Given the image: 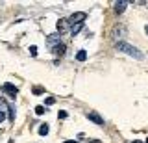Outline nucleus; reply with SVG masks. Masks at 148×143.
Instances as JSON below:
<instances>
[{"instance_id":"obj_1","label":"nucleus","mask_w":148,"mask_h":143,"mask_svg":"<svg viewBox=\"0 0 148 143\" xmlns=\"http://www.w3.org/2000/svg\"><path fill=\"white\" fill-rule=\"evenodd\" d=\"M117 50H122V52L128 54V56H133L135 59H143V58H145V54L139 52V48L132 47V45H128V43H124V41H119V43H117Z\"/></svg>"},{"instance_id":"obj_2","label":"nucleus","mask_w":148,"mask_h":143,"mask_svg":"<svg viewBox=\"0 0 148 143\" xmlns=\"http://www.w3.org/2000/svg\"><path fill=\"white\" fill-rule=\"evenodd\" d=\"M2 91L9 97V99H17V95H18V89L13 84H9V82H6V84L2 86Z\"/></svg>"},{"instance_id":"obj_3","label":"nucleus","mask_w":148,"mask_h":143,"mask_svg":"<svg viewBox=\"0 0 148 143\" xmlns=\"http://www.w3.org/2000/svg\"><path fill=\"white\" fill-rule=\"evenodd\" d=\"M85 17H87V15H85L83 11H76V13H72V15L69 17V22H71V24H82Z\"/></svg>"},{"instance_id":"obj_4","label":"nucleus","mask_w":148,"mask_h":143,"mask_svg":"<svg viewBox=\"0 0 148 143\" xmlns=\"http://www.w3.org/2000/svg\"><path fill=\"white\" fill-rule=\"evenodd\" d=\"M87 119H89V121H92L95 124H98V126H104V119H102L96 112H89V113H87Z\"/></svg>"},{"instance_id":"obj_5","label":"nucleus","mask_w":148,"mask_h":143,"mask_svg":"<svg viewBox=\"0 0 148 143\" xmlns=\"http://www.w3.org/2000/svg\"><path fill=\"white\" fill-rule=\"evenodd\" d=\"M69 24H71V22H69V19H59V21H58V32H59V35L71 30V28H69Z\"/></svg>"},{"instance_id":"obj_6","label":"nucleus","mask_w":148,"mask_h":143,"mask_svg":"<svg viewBox=\"0 0 148 143\" xmlns=\"http://www.w3.org/2000/svg\"><path fill=\"white\" fill-rule=\"evenodd\" d=\"M46 41H48V45H50L52 48H54V47H58V45H59V34H50Z\"/></svg>"},{"instance_id":"obj_7","label":"nucleus","mask_w":148,"mask_h":143,"mask_svg":"<svg viewBox=\"0 0 148 143\" xmlns=\"http://www.w3.org/2000/svg\"><path fill=\"white\" fill-rule=\"evenodd\" d=\"M52 50H54V54H56V56H63V54H65V52H67V47H65V45H63V43H59V45H58V47H54Z\"/></svg>"},{"instance_id":"obj_8","label":"nucleus","mask_w":148,"mask_h":143,"mask_svg":"<svg viewBox=\"0 0 148 143\" xmlns=\"http://www.w3.org/2000/svg\"><path fill=\"white\" fill-rule=\"evenodd\" d=\"M126 6H128V2H126V0H120V2L115 4V11H117V13H122L124 10H126Z\"/></svg>"},{"instance_id":"obj_9","label":"nucleus","mask_w":148,"mask_h":143,"mask_svg":"<svg viewBox=\"0 0 148 143\" xmlns=\"http://www.w3.org/2000/svg\"><path fill=\"white\" fill-rule=\"evenodd\" d=\"M82 28H83V22H82V24H72V26H71V34H72V35H76Z\"/></svg>"},{"instance_id":"obj_10","label":"nucleus","mask_w":148,"mask_h":143,"mask_svg":"<svg viewBox=\"0 0 148 143\" xmlns=\"http://www.w3.org/2000/svg\"><path fill=\"white\" fill-rule=\"evenodd\" d=\"M76 59H78V61H85V59H87V52H85V50H80V52L76 54Z\"/></svg>"},{"instance_id":"obj_11","label":"nucleus","mask_w":148,"mask_h":143,"mask_svg":"<svg viewBox=\"0 0 148 143\" xmlns=\"http://www.w3.org/2000/svg\"><path fill=\"white\" fill-rule=\"evenodd\" d=\"M39 134H41V136H46V134H48V124H41V126H39Z\"/></svg>"},{"instance_id":"obj_12","label":"nucleus","mask_w":148,"mask_h":143,"mask_svg":"<svg viewBox=\"0 0 148 143\" xmlns=\"http://www.w3.org/2000/svg\"><path fill=\"white\" fill-rule=\"evenodd\" d=\"M43 93H45V87H41V86L34 87V95H43Z\"/></svg>"},{"instance_id":"obj_13","label":"nucleus","mask_w":148,"mask_h":143,"mask_svg":"<svg viewBox=\"0 0 148 143\" xmlns=\"http://www.w3.org/2000/svg\"><path fill=\"white\" fill-rule=\"evenodd\" d=\"M45 112H46V110H45V106H37V108H35V113H37V115H43Z\"/></svg>"},{"instance_id":"obj_14","label":"nucleus","mask_w":148,"mask_h":143,"mask_svg":"<svg viewBox=\"0 0 148 143\" xmlns=\"http://www.w3.org/2000/svg\"><path fill=\"white\" fill-rule=\"evenodd\" d=\"M30 54H32V56H37V47H35V45L30 47Z\"/></svg>"},{"instance_id":"obj_15","label":"nucleus","mask_w":148,"mask_h":143,"mask_svg":"<svg viewBox=\"0 0 148 143\" xmlns=\"http://www.w3.org/2000/svg\"><path fill=\"white\" fill-rule=\"evenodd\" d=\"M54 102H56V100L52 99V97H48V99H46V102H45V104H46V106H52Z\"/></svg>"},{"instance_id":"obj_16","label":"nucleus","mask_w":148,"mask_h":143,"mask_svg":"<svg viewBox=\"0 0 148 143\" xmlns=\"http://www.w3.org/2000/svg\"><path fill=\"white\" fill-rule=\"evenodd\" d=\"M58 117H59V119H67V112H59Z\"/></svg>"},{"instance_id":"obj_17","label":"nucleus","mask_w":148,"mask_h":143,"mask_svg":"<svg viewBox=\"0 0 148 143\" xmlns=\"http://www.w3.org/2000/svg\"><path fill=\"white\" fill-rule=\"evenodd\" d=\"M4 119H6V113H4V112H0V123H2Z\"/></svg>"},{"instance_id":"obj_18","label":"nucleus","mask_w":148,"mask_h":143,"mask_svg":"<svg viewBox=\"0 0 148 143\" xmlns=\"http://www.w3.org/2000/svg\"><path fill=\"white\" fill-rule=\"evenodd\" d=\"M87 143H102V141H100V140H89Z\"/></svg>"},{"instance_id":"obj_19","label":"nucleus","mask_w":148,"mask_h":143,"mask_svg":"<svg viewBox=\"0 0 148 143\" xmlns=\"http://www.w3.org/2000/svg\"><path fill=\"white\" fill-rule=\"evenodd\" d=\"M132 143H141V141H132Z\"/></svg>"},{"instance_id":"obj_20","label":"nucleus","mask_w":148,"mask_h":143,"mask_svg":"<svg viewBox=\"0 0 148 143\" xmlns=\"http://www.w3.org/2000/svg\"><path fill=\"white\" fill-rule=\"evenodd\" d=\"M65 143H74V141H65Z\"/></svg>"},{"instance_id":"obj_21","label":"nucleus","mask_w":148,"mask_h":143,"mask_svg":"<svg viewBox=\"0 0 148 143\" xmlns=\"http://www.w3.org/2000/svg\"><path fill=\"white\" fill-rule=\"evenodd\" d=\"M146 34H148V26H146Z\"/></svg>"},{"instance_id":"obj_22","label":"nucleus","mask_w":148,"mask_h":143,"mask_svg":"<svg viewBox=\"0 0 148 143\" xmlns=\"http://www.w3.org/2000/svg\"><path fill=\"white\" fill-rule=\"evenodd\" d=\"M145 143H148V137H146V141H145Z\"/></svg>"},{"instance_id":"obj_23","label":"nucleus","mask_w":148,"mask_h":143,"mask_svg":"<svg viewBox=\"0 0 148 143\" xmlns=\"http://www.w3.org/2000/svg\"><path fill=\"white\" fill-rule=\"evenodd\" d=\"M9 143H11V141H9Z\"/></svg>"}]
</instances>
